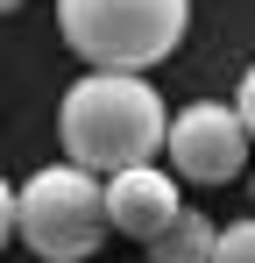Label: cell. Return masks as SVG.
I'll list each match as a JSON object with an SVG mask.
<instances>
[{"instance_id":"5","label":"cell","mask_w":255,"mask_h":263,"mask_svg":"<svg viewBox=\"0 0 255 263\" xmlns=\"http://www.w3.org/2000/svg\"><path fill=\"white\" fill-rule=\"evenodd\" d=\"M177 214H184V199H177V171L135 164V171H114V178H107V220H114L121 235H135L142 249H149Z\"/></svg>"},{"instance_id":"4","label":"cell","mask_w":255,"mask_h":263,"mask_svg":"<svg viewBox=\"0 0 255 263\" xmlns=\"http://www.w3.org/2000/svg\"><path fill=\"white\" fill-rule=\"evenodd\" d=\"M248 121H241V107H227V100H192L177 121H170V171L192 178V185H234V178L248 171Z\"/></svg>"},{"instance_id":"3","label":"cell","mask_w":255,"mask_h":263,"mask_svg":"<svg viewBox=\"0 0 255 263\" xmlns=\"http://www.w3.org/2000/svg\"><path fill=\"white\" fill-rule=\"evenodd\" d=\"M107 178L85 164H42L22 185V249H36L42 263H92V249L107 242Z\"/></svg>"},{"instance_id":"7","label":"cell","mask_w":255,"mask_h":263,"mask_svg":"<svg viewBox=\"0 0 255 263\" xmlns=\"http://www.w3.org/2000/svg\"><path fill=\"white\" fill-rule=\"evenodd\" d=\"M213 263H255V214H248V220H234V228H220Z\"/></svg>"},{"instance_id":"6","label":"cell","mask_w":255,"mask_h":263,"mask_svg":"<svg viewBox=\"0 0 255 263\" xmlns=\"http://www.w3.org/2000/svg\"><path fill=\"white\" fill-rule=\"evenodd\" d=\"M213 249H220V228H213L199 206H184V214L149 242V263H213Z\"/></svg>"},{"instance_id":"2","label":"cell","mask_w":255,"mask_h":263,"mask_svg":"<svg viewBox=\"0 0 255 263\" xmlns=\"http://www.w3.org/2000/svg\"><path fill=\"white\" fill-rule=\"evenodd\" d=\"M192 29V0H57V36L92 71H149Z\"/></svg>"},{"instance_id":"9","label":"cell","mask_w":255,"mask_h":263,"mask_svg":"<svg viewBox=\"0 0 255 263\" xmlns=\"http://www.w3.org/2000/svg\"><path fill=\"white\" fill-rule=\"evenodd\" d=\"M234 107H241V121H248V135H255V64L241 71V92H234Z\"/></svg>"},{"instance_id":"11","label":"cell","mask_w":255,"mask_h":263,"mask_svg":"<svg viewBox=\"0 0 255 263\" xmlns=\"http://www.w3.org/2000/svg\"><path fill=\"white\" fill-rule=\"evenodd\" d=\"M248 192H255V178H248Z\"/></svg>"},{"instance_id":"8","label":"cell","mask_w":255,"mask_h":263,"mask_svg":"<svg viewBox=\"0 0 255 263\" xmlns=\"http://www.w3.org/2000/svg\"><path fill=\"white\" fill-rule=\"evenodd\" d=\"M14 220H22V192L0 178V249H7V235H14Z\"/></svg>"},{"instance_id":"1","label":"cell","mask_w":255,"mask_h":263,"mask_svg":"<svg viewBox=\"0 0 255 263\" xmlns=\"http://www.w3.org/2000/svg\"><path fill=\"white\" fill-rule=\"evenodd\" d=\"M57 135H64L71 164L114 178V171H135V164L163 157L170 114H163V92L142 71H85L57 107Z\"/></svg>"},{"instance_id":"10","label":"cell","mask_w":255,"mask_h":263,"mask_svg":"<svg viewBox=\"0 0 255 263\" xmlns=\"http://www.w3.org/2000/svg\"><path fill=\"white\" fill-rule=\"evenodd\" d=\"M7 7H22V0H0V14H7Z\"/></svg>"}]
</instances>
